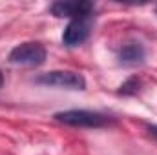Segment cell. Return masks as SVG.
Listing matches in <instances>:
<instances>
[{"label":"cell","mask_w":157,"mask_h":155,"mask_svg":"<svg viewBox=\"0 0 157 155\" xmlns=\"http://www.w3.org/2000/svg\"><path fill=\"white\" fill-rule=\"evenodd\" d=\"M53 117L55 120L75 128H106L117 122L113 117L91 110H66V112H57Z\"/></svg>","instance_id":"cell-1"},{"label":"cell","mask_w":157,"mask_h":155,"mask_svg":"<svg viewBox=\"0 0 157 155\" xmlns=\"http://www.w3.org/2000/svg\"><path fill=\"white\" fill-rule=\"evenodd\" d=\"M46 47L40 42H24L9 51L7 60L15 66H40L46 62Z\"/></svg>","instance_id":"cell-2"},{"label":"cell","mask_w":157,"mask_h":155,"mask_svg":"<svg viewBox=\"0 0 157 155\" xmlns=\"http://www.w3.org/2000/svg\"><path fill=\"white\" fill-rule=\"evenodd\" d=\"M35 82L40 86H48V88H60V89H86V80L80 73L75 71H62V70H55V71H48L42 73L35 78Z\"/></svg>","instance_id":"cell-3"},{"label":"cell","mask_w":157,"mask_h":155,"mask_svg":"<svg viewBox=\"0 0 157 155\" xmlns=\"http://www.w3.org/2000/svg\"><path fill=\"white\" fill-rule=\"evenodd\" d=\"M91 24H93V18L91 17H82V18H73L64 33H62V42L64 46L68 47H75L78 44H82L84 40H88L90 33H91Z\"/></svg>","instance_id":"cell-4"},{"label":"cell","mask_w":157,"mask_h":155,"mask_svg":"<svg viewBox=\"0 0 157 155\" xmlns=\"http://www.w3.org/2000/svg\"><path fill=\"white\" fill-rule=\"evenodd\" d=\"M95 9L93 2H55L49 6L51 15L59 18H82V17H91Z\"/></svg>","instance_id":"cell-5"},{"label":"cell","mask_w":157,"mask_h":155,"mask_svg":"<svg viewBox=\"0 0 157 155\" xmlns=\"http://www.w3.org/2000/svg\"><path fill=\"white\" fill-rule=\"evenodd\" d=\"M117 59L122 66H139L146 59V49L141 42H128L119 49Z\"/></svg>","instance_id":"cell-6"},{"label":"cell","mask_w":157,"mask_h":155,"mask_svg":"<svg viewBox=\"0 0 157 155\" xmlns=\"http://www.w3.org/2000/svg\"><path fill=\"white\" fill-rule=\"evenodd\" d=\"M139 86H141V80L137 77H130L126 82L121 84L119 88V95H135L139 91Z\"/></svg>","instance_id":"cell-7"},{"label":"cell","mask_w":157,"mask_h":155,"mask_svg":"<svg viewBox=\"0 0 157 155\" xmlns=\"http://www.w3.org/2000/svg\"><path fill=\"white\" fill-rule=\"evenodd\" d=\"M148 131H150V135H154L157 139V124H148Z\"/></svg>","instance_id":"cell-8"},{"label":"cell","mask_w":157,"mask_h":155,"mask_svg":"<svg viewBox=\"0 0 157 155\" xmlns=\"http://www.w3.org/2000/svg\"><path fill=\"white\" fill-rule=\"evenodd\" d=\"M2 86H4V73L0 71V88H2Z\"/></svg>","instance_id":"cell-9"}]
</instances>
